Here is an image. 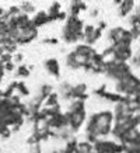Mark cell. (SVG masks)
Masks as SVG:
<instances>
[{
  "label": "cell",
  "mask_w": 140,
  "mask_h": 153,
  "mask_svg": "<svg viewBox=\"0 0 140 153\" xmlns=\"http://www.w3.org/2000/svg\"><path fill=\"white\" fill-rule=\"evenodd\" d=\"M113 122H115V115L112 110H101L90 114L85 121L84 140L94 143L97 139H104L109 136L113 128Z\"/></svg>",
  "instance_id": "1"
},
{
  "label": "cell",
  "mask_w": 140,
  "mask_h": 153,
  "mask_svg": "<svg viewBox=\"0 0 140 153\" xmlns=\"http://www.w3.org/2000/svg\"><path fill=\"white\" fill-rule=\"evenodd\" d=\"M67 120H69V129L76 135L81 128L84 126L85 121H87V111H85V101L83 100H73L69 102L67 105Z\"/></svg>",
  "instance_id": "2"
},
{
  "label": "cell",
  "mask_w": 140,
  "mask_h": 153,
  "mask_svg": "<svg viewBox=\"0 0 140 153\" xmlns=\"http://www.w3.org/2000/svg\"><path fill=\"white\" fill-rule=\"evenodd\" d=\"M84 21L80 17H73L69 16L66 19L63 28H62V41L66 45H71V44H79L83 42V30H84Z\"/></svg>",
  "instance_id": "3"
},
{
  "label": "cell",
  "mask_w": 140,
  "mask_h": 153,
  "mask_svg": "<svg viewBox=\"0 0 140 153\" xmlns=\"http://www.w3.org/2000/svg\"><path fill=\"white\" fill-rule=\"evenodd\" d=\"M115 93L127 97L140 96V79L132 73L125 79L115 82Z\"/></svg>",
  "instance_id": "4"
},
{
  "label": "cell",
  "mask_w": 140,
  "mask_h": 153,
  "mask_svg": "<svg viewBox=\"0 0 140 153\" xmlns=\"http://www.w3.org/2000/svg\"><path fill=\"white\" fill-rule=\"evenodd\" d=\"M94 153H123V146L116 140H109L107 138L97 139L94 142Z\"/></svg>",
  "instance_id": "5"
},
{
  "label": "cell",
  "mask_w": 140,
  "mask_h": 153,
  "mask_svg": "<svg viewBox=\"0 0 140 153\" xmlns=\"http://www.w3.org/2000/svg\"><path fill=\"white\" fill-rule=\"evenodd\" d=\"M111 47L113 49V60H116V62H127V60L132 59V56H133L132 45L123 44V42H118V44H112Z\"/></svg>",
  "instance_id": "6"
},
{
  "label": "cell",
  "mask_w": 140,
  "mask_h": 153,
  "mask_svg": "<svg viewBox=\"0 0 140 153\" xmlns=\"http://www.w3.org/2000/svg\"><path fill=\"white\" fill-rule=\"evenodd\" d=\"M74 53L77 55V58H79L80 63L81 65H84L85 62H88V60L93 59V56L97 53V51L94 49L91 45H87V44H84V42H79V44H76L74 47Z\"/></svg>",
  "instance_id": "7"
},
{
  "label": "cell",
  "mask_w": 140,
  "mask_h": 153,
  "mask_svg": "<svg viewBox=\"0 0 140 153\" xmlns=\"http://www.w3.org/2000/svg\"><path fill=\"white\" fill-rule=\"evenodd\" d=\"M43 69L46 70L48 74L53 76L55 79L60 77V63L56 58H48L46 60H43Z\"/></svg>",
  "instance_id": "8"
},
{
  "label": "cell",
  "mask_w": 140,
  "mask_h": 153,
  "mask_svg": "<svg viewBox=\"0 0 140 153\" xmlns=\"http://www.w3.org/2000/svg\"><path fill=\"white\" fill-rule=\"evenodd\" d=\"M57 93L60 96V98L66 102L73 101V84L69 83V82H62L57 87Z\"/></svg>",
  "instance_id": "9"
},
{
  "label": "cell",
  "mask_w": 140,
  "mask_h": 153,
  "mask_svg": "<svg viewBox=\"0 0 140 153\" xmlns=\"http://www.w3.org/2000/svg\"><path fill=\"white\" fill-rule=\"evenodd\" d=\"M87 10H88L87 1H84V0H71L67 14L73 16V17H79L81 11H87Z\"/></svg>",
  "instance_id": "10"
},
{
  "label": "cell",
  "mask_w": 140,
  "mask_h": 153,
  "mask_svg": "<svg viewBox=\"0 0 140 153\" xmlns=\"http://www.w3.org/2000/svg\"><path fill=\"white\" fill-rule=\"evenodd\" d=\"M73 98H77V100H83V101H87L90 98L88 94V87L85 83H77L73 84Z\"/></svg>",
  "instance_id": "11"
},
{
  "label": "cell",
  "mask_w": 140,
  "mask_h": 153,
  "mask_svg": "<svg viewBox=\"0 0 140 153\" xmlns=\"http://www.w3.org/2000/svg\"><path fill=\"white\" fill-rule=\"evenodd\" d=\"M125 33H126V28H122V27H115V28H111L108 31V41L112 44H118V42H122L123 41V37H125Z\"/></svg>",
  "instance_id": "12"
},
{
  "label": "cell",
  "mask_w": 140,
  "mask_h": 153,
  "mask_svg": "<svg viewBox=\"0 0 140 153\" xmlns=\"http://www.w3.org/2000/svg\"><path fill=\"white\" fill-rule=\"evenodd\" d=\"M31 21H32V24L38 28V30L41 27H43V25H48V24L51 23V21H49V16H48V13L45 10L37 11V13L31 17Z\"/></svg>",
  "instance_id": "13"
},
{
  "label": "cell",
  "mask_w": 140,
  "mask_h": 153,
  "mask_svg": "<svg viewBox=\"0 0 140 153\" xmlns=\"http://www.w3.org/2000/svg\"><path fill=\"white\" fill-rule=\"evenodd\" d=\"M65 65H66V68L70 70H80L83 68V65L80 63V60H79V58H77V55L74 53V51H70L69 53L65 56Z\"/></svg>",
  "instance_id": "14"
},
{
  "label": "cell",
  "mask_w": 140,
  "mask_h": 153,
  "mask_svg": "<svg viewBox=\"0 0 140 153\" xmlns=\"http://www.w3.org/2000/svg\"><path fill=\"white\" fill-rule=\"evenodd\" d=\"M133 9H135V0H122V3L118 6V14L119 17H127L130 16Z\"/></svg>",
  "instance_id": "15"
},
{
  "label": "cell",
  "mask_w": 140,
  "mask_h": 153,
  "mask_svg": "<svg viewBox=\"0 0 140 153\" xmlns=\"http://www.w3.org/2000/svg\"><path fill=\"white\" fill-rule=\"evenodd\" d=\"M62 11V4L60 1H53L51 6H49V9L46 10L48 16H49V21L53 23V21H57V14Z\"/></svg>",
  "instance_id": "16"
},
{
  "label": "cell",
  "mask_w": 140,
  "mask_h": 153,
  "mask_svg": "<svg viewBox=\"0 0 140 153\" xmlns=\"http://www.w3.org/2000/svg\"><path fill=\"white\" fill-rule=\"evenodd\" d=\"M20 10H21V13L27 14V16H31V14H35L37 13V7L34 4L32 1H29V0H21V3L18 4Z\"/></svg>",
  "instance_id": "17"
},
{
  "label": "cell",
  "mask_w": 140,
  "mask_h": 153,
  "mask_svg": "<svg viewBox=\"0 0 140 153\" xmlns=\"http://www.w3.org/2000/svg\"><path fill=\"white\" fill-rule=\"evenodd\" d=\"M60 104V96L57 91H53L45 98L43 101V107H55V105H59Z\"/></svg>",
  "instance_id": "18"
},
{
  "label": "cell",
  "mask_w": 140,
  "mask_h": 153,
  "mask_svg": "<svg viewBox=\"0 0 140 153\" xmlns=\"http://www.w3.org/2000/svg\"><path fill=\"white\" fill-rule=\"evenodd\" d=\"M94 31H95V25H93V24H85V25H84V30H83V37H84L83 42L84 44L90 45Z\"/></svg>",
  "instance_id": "19"
},
{
  "label": "cell",
  "mask_w": 140,
  "mask_h": 153,
  "mask_svg": "<svg viewBox=\"0 0 140 153\" xmlns=\"http://www.w3.org/2000/svg\"><path fill=\"white\" fill-rule=\"evenodd\" d=\"M74 153H94V145L87 140H81L77 143V149Z\"/></svg>",
  "instance_id": "20"
},
{
  "label": "cell",
  "mask_w": 140,
  "mask_h": 153,
  "mask_svg": "<svg viewBox=\"0 0 140 153\" xmlns=\"http://www.w3.org/2000/svg\"><path fill=\"white\" fill-rule=\"evenodd\" d=\"M31 74V69L27 65H18L15 68V77L17 79H27Z\"/></svg>",
  "instance_id": "21"
},
{
  "label": "cell",
  "mask_w": 140,
  "mask_h": 153,
  "mask_svg": "<svg viewBox=\"0 0 140 153\" xmlns=\"http://www.w3.org/2000/svg\"><path fill=\"white\" fill-rule=\"evenodd\" d=\"M51 93H53V86L49 83H42L41 86H39V88H38V94H39L43 100H45Z\"/></svg>",
  "instance_id": "22"
},
{
  "label": "cell",
  "mask_w": 140,
  "mask_h": 153,
  "mask_svg": "<svg viewBox=\"0 0 140 153\" xmlns=\"http://www.w3.org/2000/svg\"><path fill=\"white\" fill-rule=\"evenodd\" d=\"M77 143H79V140H77L76 136L70 138V139L66 142L65 148H63V153H74L76 149H77Z\"/></svg>",
  "instance_id": "23"
},
{
  "label": "cell",
  "mask_w": 140,
  "mask_h": 153,
  "mask_svg": "<svg viewBox=\"0 0 140 153\" xmlns=\"http://www.w3.org/2000/svg\"><path fill=\"white\" fill-rule=\"evenodd\" d=\"M15 91L18 93L20 97H29V94H31L29 88L27 87V84L24 83V82H18V83H17V88H15Z\"/></svg>",
  "instance_id": "24"
},
{
  "label": "cell",
  "mask_w": 140,
  "mask_h": 153,
  "mask_svg": "<svg viewBox=\"0 0 140 153\" xmlns=\"http://www.w3.org/2000/svg\"><path fill=\"white\" fill-rule=\"evenodd\" d=\"M20 13H21V10H20L18 6H11V7H9V10H7L9 17H15V16H18Z\"/></svg>",
  "instance_id": "25"
},
{
  "label": "cell",
  "mask_w": 140,
  "mask_h": 153,
  "mask_svg": "<svg viewBox=\"0 0 140 153\" xmlns=\"http://www.w3.org/2000/svg\"><path fill=\"white\" fill-rule=\"evenodd\" d=\"M129 24H130V27L140 25V17L137 14H130V16H129Z\"/></svg>",
  "instance_id": "26"
},
{
  "label": "cell",
  "mask_w": 140,
  "mask_h": 153,
  "mask_svg": "<svg viewBox=\"0 0 140 153\" xmlns=\"http://www.w3.org/2000/svg\"><path fill=\"white\" fill-rule=\"evenodd\" d=\"M42 44H45V45H57V44H59V39L56 37L43 38V39H42Z\"/></svg>",
  "instance_id": "27"
},
{
  "label": "cell",
  "mask_w": 140,
  "mask_h": 153,
  "mask_svg": "<svg viewBox=\"0 0 140 153\" xmlns=\"http://www.w3.org/2000/svg\"><path fill=\"white\" fill-rule=\"evenodd\" d=\"M24 60V55L23 53H20V52H15L13 55V62L15 65H21V62Z\"/></svg>",
  "instance_id": "28"
},
{
  "label": "cell",
  "mask_w": 140,
  "mask_h": 153,
  "mask_svg": "<svg viewBox=\"0 0 140 153\" xmlns=\"http://www.w3.org/2000/svg\"><path fill=\"white\" fill-rule=\"evenodd\" d=\"M15 63L14 62H7V63H4V72L6 73H10V72H15Z\"/></svg>",
  "instance_id": "29"
},
{
  "label": "cell",
  "mask_w": 140,
  "mask_h": 153,
  "mask_svg": "<svg viewBox=\"0 0 140 153\" xmlns=\"http://www.w3.org/2000/svg\"><path fill=\"white\" fill-rule=\"evenodd\" d=\"M0 60H1V63L13 62V55H11V53H3V55L0 56Z\"/></svg>",
  "instance_id": "30"
},
{
  "label": "cell",
  "mask_w": 140,
  "mask_h": 153,
  "mask_svg": "<svg viewBox=\"0 0 140 153\" xmlns=\"http://www.w3.org/2000/svg\"><path fill=\"white\" fill-rule=\"evenodd\" d=\"M98 14H99V10L97 9V7H91V9L88 10V16L90 19H97Z\"/></svg>",
  "instance_id": "31"
},
{
  "label": "cell",
  "mask_w": 140,
  "mask_h": 153,
  "mask_svg": "<svg viewBox=\"0 0 140 153\" xmlns=\"http://www.w3.org/2000/svg\"><path fill=\"white\" fill-rule=\"evenodd\" d=\"M69 17V14H67V11H63L62 10L60 13L57 14V21H66V19Z\"/></svg>",
  "instance_id": "32"
},
{
  "label": "cell",
  "mask_w": 140,
  "mask_h": 153,
  "mask_svg": "<svg viewBox=\"0 0 140 153\" xmlns=\"http://www.w3.org/2000/svg\"><path fill=\"white\" fill-rule=\"evenodd\" d=\"M97 27L98 28H101V30H107V27H108V24H107V21H104V20H98V23H97Z\"/></svg>",
  "instance_id": "33"
},
{
  "label": "cell",
  "mask_w": 140,
  "mask_h": 153,
  "mask_svg": "<svg viewBox=\"0 0 140 153\" xmlns=\"http://www.w3.org/2000/svg\"><path fill=\"white\" fill-rule=\"evenodd\" d=\"M6 11H7L6 9H3V7H0V17H3V16L6 14Z\"/></svg>",
  "instance_id": "34"
},
{
  "label": "cell",
  "mask_w": 140,
  "mask_h": 153,
  "mask_svg": "<svg viewBox=\"0 0 140 153\" xmlns=\"http://www.w3.org/2000/svg\"><path fill=\"white\" fill-rule=\"evenodd\" d=\"M3 53H6V51H4V47H3V45H0V56L3 55Z\"/></svg>",
  "instance_id": "35"
},
{
  "label": "cell",
  "mask_w": 140,
  "mask_h": 153,
  "mask_svg": "<svg viewBox=\"0 0 140 153\" xmlns=\"http://www.w3.org/2000/svg\"><path fill=\"white\" fill-rule=\"evenodd\" d=\"M112 1H113V3H115L116 6H119V4L122 3V0H112Z\"/></svg>",
  "instance_id": "36"
},
{
  "label": "cell",
  "mask_w": 140,
  "mask_h": 153,
  "mask_svg": "<svg viewBox=\"0 0 140 153\" xmlns=\"http://www.w3.org/2000/svg\"><path fill=\"white\" fill-rule=\"evenodd\" d=\"M135 14H137V16H139V17H140V6H139V7H137V9H136V13Z\"/></svg>",
  "instance_id": "37"
}]
</instances>
